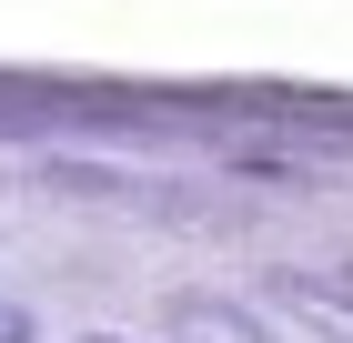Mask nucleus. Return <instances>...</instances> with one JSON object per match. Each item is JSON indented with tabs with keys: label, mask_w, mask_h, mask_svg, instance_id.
I'll use <instances>...</instances> for the list:
<instances>
[{
	"label": "nucleus",
	"mask_w": 353,
	"mask_h": 343,
	"mask_svg": "<svg viewBox=\"0 0 353 343\" xmlns=\"http://www.w3.org/2000/svg\"><path fill=\"white\" fill-rule=\"evenodd\" d=\"M162 323H172V343H272V323H252L243 303H222V293H202V283L172 293Z\"/></svg>",
	"instance_id": "1"
},
{
	"label": "nucleus",
	"mask_w": 353,
	"mask_h": 343,
	"mask_svg": "<svg viewBox=\"0 0 353 343\" xmlns=\"http://www.w3.org/2000/svg\"><path fill=\"white\" fill-rule=\"evenodd\" d=\"M263 293H272V303H283L293 323H313L323 343H353V303L323 283V273H293V263H283V273H263Z\"/></svg>",
	"instance_id": "2"
},
{
	"label": "nucleus",
	"mask_w": 353,
	"mask_h": 343,
	"mask_svg": "<svg viewBox=\"0 0 353 343\" xmlns=\"http://www.w3.org/2000/svg\"><path fill=\"white\" fill-rule=\"evenodd\" d=\"M41 333V323H30V303H10V293H0V343H30Z\"/></svg>",
	"instance_id": "3"
},
{
	"label": "nucleus",
	"mask_w": 353,
	"mask_h": 343,
	"mask_svg": "<svg viewBox=\"0 0 353 343\" xmlns=\"http://www.w3.org/2000/svg\"><path fill=\"white\" fill-rule=\"evenodd\" d=\"M81 343H121V333H81Z\"/></svg>",
	"instance_id": "4"
}]
</instances>
